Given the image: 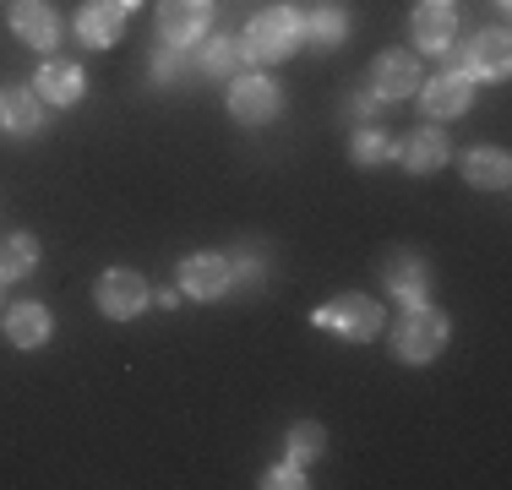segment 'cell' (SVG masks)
Returning <instances> with one entry per match:
<instances>
[{"label": "cell", "instance_id": "obj_9", "mask_svg": "<svg viewBox=\"0 0 512 490\" xmlns=\"http://www.w3.org/2000/svg\"><path fill=\"white\" fill-rule=\"evenodd\" d=\"M474 88L480 82H469L463 71H442V77H431V82H420V115L431 120V126H442V120H458V115H469V104H474Z\"/></svg>", "mask_w": 512, "mask_h": 490}, {"label": "cell", "instance_id": "obj_17", "mask_svg": "<svg viewBox=\"0 0 512 490\" xmlns=\"http://www.w3.org/2000/svg\"><path fill=\"white\" fill-rule=\"evenodd\" d=\"M0 327H6L11 349H44V343L55 338V316H50V305H44V300H17Z\"/></svg>", "mask_w": 512, "mask_h": 490}, {"label": "cell", "instance_id": "obj_7", "mask_svg": "<svg viewBox=\"0 0 512 490\" xmlns=\"http://www.w3.org/2000/svg\"><path fill=\"white\" fill-rule=\"evenodd\" d=\"M229 115H235L240 126H273V120L284 115V88H278L267 71H246V77H235V88H229Z\"/></svg>", "mask_w": 512, "mask_h": 490}, {"label": "cell", "instance_id": "obj_15", "mask_svg": "<svg viewBox=\"0 0 512 490\" xmlns=\"http://www.w3.org/2000/svg\"><path fill=\"white\" fill-rule=\"evenodd\" d=\"M11 33H17L28 49H39V55H50L60 44V17L50 0H11Z\"/></svg>", "mask_w": 512, "mask_h": 490}, {"label": "cell", "instance_id": "obj_23", "mask_svg": "<svg viewBox=\"0 0 512 490\" xmlns=\"http://www.w3.org/2000/svg\"><path fill=\"white\" fill-rule=\"evenodd\" d=\"M393 153H398V142L387 137V131L376 126V120H371V126H360L355 137H349V158H355L360 169H376V164H387Z\"/></svg>", "mask_w": 512, "mask_h": 490}, {"label": "cell", "instance_id": "obj_30", "mask_svg": "<svg viewBox=\"0 0 512 490\" xmlns=\"http://www.w3.org/2000/svg\"><path fill=\"white\" fill-rule=\"evenodd\" d=\"M142 6V0H120V11H126V17H131V11H137Z\"/></svg>", "mask_w": 512, "mask_h": 490}, {"label": "cell", "instance_id": "obj_21", "mask_svg": "<svg viewBox=\"0 0 512 490\" xmlns=\"http://www.w3.org/2000/svg\"><path fill=\"white\" fill-rule=\"evenodd\" d=\"M33 267H39V235L17 229V235L0 240V284H17V278L33 273Z\"/></svg>", "mask_w": 512, "mask_h": 490}, {"label": "cell", "instance_id": "obj_1", "mask_svg": "<svg viewBox=\"0 0 512 490\" xmlns=\"http://www.w3.org/2000/svg\"><path fill=\"white\" fill-rule=\"evenodd\" d=\"M295 49H300V11L295 6L256 11L246 22V33H240V55H246L251 66H278V60H289Z\"/></svg>", "mask_w": 512, "mask_h": 490}, {"label": "cell", "instance_id": "obj_12", "mask_svg": "<svg viewBox=\"0 0 512 490\" xmlns=\"http://www.w3.org/2000/svg\"><path fill=\"white\" fill-rule=\"evenodd\" d=\"M229 251H191L186 262H180V294H191V300H218V294H229Z\"/></svg>", "mask_w": 512, "mask_h": 490}, {"label": "cell", "instance_id": "obj_6", "mask_svg": "<svg viewBox=\"0 0 512 490\" xmlns=\"http://www.w3.org/2000/svg\"><path fill=\"white\" fill-rule=\"evenodd\" d=\"M425 71H420V55H409V49H387V55L371 60V71H365V93L382 98V104H404V98L420 93Z\"/></svg>", "mask_w": 512, "mask_h": 490}, {"label": "cell", "instance_id": "obj_5", "mask_svg": "<svg viewBox=\"0 0 512 490\" xmlns=\"http://www.w3.org/2000/svg\"><path fill=\"white\" fill-rule=\"evenodd\" d=\"M93 305H99L109 322H137L153 305V289L137 267H109V273H99V284H93Z\"/></svg>", "mask_w": 512, "mask_h": 490}, {"label": "cell", "instance_id": "obj_32", "mask_svg": "<svg viewBox=\"0 0 512 490\" xmlns=\"http://www.w3.org/2000/svg\"><path fill=\"white\" fill-rule=\"evenodd\" d=\"M442 6H453V0H442Z\"/></svg>", "mask_w": 512, "mask_h": 490}, {"label": "cell", "instance_id": "obj_28", "mask_svg": "<svg viewBox=\"0 0 512 490\" xmlns=\"http://www.w3.org/2000/svg\"><path fill=\"white\" fill-rule=\"evenodd\" d=\"M376 109H382V98H371V93H355V98H349V115L365 120V126L376 120Z\"/></svg>", "mask_w": 512, "mask_h": 490}, {"label": "cell", "instance_id": "obj_24", "mask_svg": "<svg viewBox=\"0 0 512 490\" xmlns=\"http://www.w3.org/2000/svg\"><path fill=\"white\" fill-rule=\"evenodd\" d=\"M284 452H289V463H300V469H306V463H316L327 452V431L316 420H295V425H289Z\"/></svg>", "mask_w": 512, "mask_h": 490}, {"label": "cell", "instance_id": "obj_2", "mask_svg": "<svg viewBox=\"0 0 512 490\" xmlns=\"http://www.w3.org/2000/svg\"><path fill=\"white\" fill-rule=\"evenodd\" d=\"M447 338H453V322H447V311H436L431 300L409 305L404 322L393 327V354L404 365H431L436 354L447 349Z\"/></svg>", "mask_w": 512, "mask_h": 490}, {"label": "cell", "instance_id": "obj_16", "mask_svg": "<svg viewBox=\"0 0 512 490\" xmlns=\"http://www.w3.org/2000/svg\"><path fill=\"white\" fill-rule=\"evenodd\" d=\"M71 28L88 49H115L120 33H126V11H120V0H82Z\"/></svg>", "mask_w": 512, "mask_h": 490}, {"label": "cell", "instance_id": "obj_3", "mask_svg": "<svg viewBox=\"0 0 512 490\" xmlns=\"http://www.w3.org/2000/svg\"><path fill=\"white\" fill-rule=\"evenodd\" d=\"M447 60H453L447 71H463L469 82H502L507 71H512V44H507V28H480V33H469L463 44L447 49Z\"/></svg>", "mask_w": 512, "mask_h": 490}, {"label": "cell", "instance_id": "obj_31", "mask_svg": "<svg viewBox=\"0 0 512 490\" xmlns=\"http://www.w3.org/2000/svg\"><path fill=\"white\" fill-rule=\"evenodd\" d=\"M507 6H512V0H496V11H507Z\"/></svg>", "mask_w": 512, "mask_h": 490}, {"label": "cell", "instance_id": "obj_4", "mask_svg": "<svg viewBox=\"0 0 512 490\" xmlns=\"http://www.w3.org/2000/svg\"><path fill=\"white\" fill-rule=\"evenodd\" d=\"M311 322L322 327V333L349 338V343H371L382 333V305H376L371 294H333L327 305H316Z\"/></svg>", "mask_w": 512, "mask_h": 490}, {"label": "cell", "instance_id": "obj_26", "mask_svg": "<svg viewBox=\"0 0 512 490\" xmlns=\"http://www.w3.org/2000/svg\"><path fill=\"white\" fill-rule=\"evenodd\" d=\"M180 71H186V49L158 44V49H153V82H158V88H175Z\"/></svg>", "mask_w": 512, "mask_h": 490}, {"label": "cell", "instance_id": "obj_27", "mask_svg": "<svg viewBox=\"0 0 512 490\" xmlns=\"http://www.w3.org/2000/svg\"><path fill=\"white\" fill-rule=\"evenodd\" d=\"M300 485H311V480H306V469H300V463H289V458L278 463V469L262 474V490H300Z\"/></svg>", "mask_w": 512, "mask_h": 490}, {"label": "cell", "instance_id": "obj_22", "mask_svg": "<svg viewBox=\"0 0 512 490\" xmlns=\"http://www.w3.org/2000/svg\"><path fill=\"white\" fill-rule=\"evenodd\" d=\"M246 66V55H240V39H207L202 49H197V71L202 77H235V71Z\"/></svg>", "mask_w": 512, "mask_h": 490}, {"label": "cell", "instance_id": "obj_20", "mask_svg": "<svg viewBox=\"0 0 512 490\" xmlns=\"http://www.w3.org/2000/svg\"><path fill=\"white\" fill-rule=\"evenodd\" d=\"M463 180L474 191H507V180H512L507 147H474V153H463Z\"/></svg>", "mask_w": 512, "mask_h": 490}, {"label": "cell", "instance_id": "obj_8", "mask_svg": "<svg viewBox=\"0 0 512 490\" xmlns=\"http://www.w3.org/2000/svg\"><path fill=\"white\" fill-rule=\"evenodd\" d=\"M158 39L175 44V49H191L207 39L213 28V0H158Z\"/></svg>", "mask_w": 512, "mask_h": 490}, {"label": "cell", "instance_id": "obj_10", "mask_svg": "<svg viewBox=\"0 0 512 490\" xmlns=\"http://www.w3.org/2000/svg\"><path fill=\"white\" fill-rule=\"evenodd\" d=\"M431 262H425L414 245H398V251H387V262H382V284L393 300H404V305H420V300H431Z\"/></svg>", "mask_w": 512, "mask_h": 490}, {"label": "cell", "instance_id": "obj_18", "mask_svg": "<svg viewBox=\"0 0 512 490\" xmlns=\"http://www.w3.org/2000/svg\"><path fill=\"white\" fill-rule=\"evenodd\" d=\"M398 164L409 169V175H436V169L453 158V142H447V131H436V126H425V131H409L404 142H398Z\"/></svg>", "mask_w": 512, "mask_h": 490}, {"label": "cell", "instance_id": "obj_25", "mask_svg": "<svg viewBox=\"0 0 512 490\" xmlns=\"http://www.w3.org/2000/svg\"><path fill=\"white\" fill-rule=\"evenodd\" d=\"M262 273H267V262L256 256V245H240V251H229V284H235V289L262 284Z\"/></svg>", "mask_w": 512, "mask_h": 490}, {"label": "cell", "instance_id": "obj_11", "mask_svg": "<svg viewBox=\"0 0 512 490\" xmlns=\"http://www.w3.org/2000/svg\"><path fill=\"white\" fill-rule=\"evenodd\" d=\"M28 88L39 93L50 109H71V104H82V93H88V77H82V66H77V60L44 55V66L33 71V82H28Z\"/></svg>", "mask_w": 512, "mask_h": 490}, {"label": "cell", "instance_id": "obj_14", "mask_svg": "<svg viewBox=\"0 0 512 490\" xmlns=\"http://www.w3.org/2000/svg\"><path fill=\"white\" fill-rule=\"evenodd\" d=\"M344 39H349V11L338 6V0H316V6L300 11V44H306V49L333 55Z\"/></svg>", "mask_w": 512, "mask_h": 490}, {"label": "cell", "instance_id": "obj_13", "mask_svg": "<svg viewBox=\"0 0 512 490\" xmlns=\"http://www.w3.org/2000/svg\"><path fill=\"white\" fill-rule=\"evenodd\" d=\"M409 39L425 49V55H447L458 44V11L442 6V0H420L409 17Z\"/></svg>", "mask_w": 512, "mask_h": 490}, {"label": "cell", "instance_id": "obj_29", "mask_svg": "<svg viewBox=\"0 0 512 490\" xmlns=\"http://www.w3.org/2000/svg\"><path fill=\"white\" fill-rule=\"evenodd\" d=\"M180 300H186V294H180V289H158V305H164V311H175Z\"/></svg>", "mask_w": 512, "mask_h": 490}, {"label": "cell", "instance_id": "obj_19", "mask_svg": "<svg viewBox=\"0 0 512 490\" xmlns=\"http://www.w3.org/2000/svg\"><path fill=\"white\" fill-rule=\"evenodd\" d=\"M0 131H6V137H33V131H44V98L33 88H0Z\"/></svg>", "mask_w": 512, "mask_h": 490}]
</instances>
